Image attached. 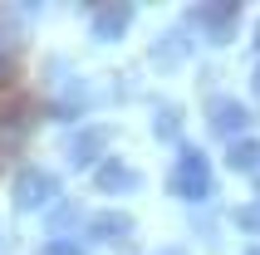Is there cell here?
I'll return each mask as SVG.
<instances>
[{
    "instance_id": "9a60e30c",
    "label": "cell",
    "mask_w": 260,
    "mask_h": 255,
    "mask_svg": "<svg viewBox=\"0 0 260 255\" xmlns=\"http://www.w3.org/2000/svg\"><path fill=\"white\" fill-rule=\"evenodd\" d=\"M255 93H260V69H255Z\"/></svg>"
},
{
    "instance_id": "8992f818",
    "label": "cell",
    "mask_w": 260,
    "mask_h": 255,
    "mask_svg": "<svg viewBox=\"0 0 260 255\" xmlns=\"http://www.w3.org/2000/svg\"><path fill=\"white\" fill-rule=\"evenodd\" d=\"M133 25V5H93V35L99 40H123Z\"/></svg>"
},
{
    "instance_id": "2e32d148",
    "label": "cell",
    "mask_w": 260,
    "mask_h": 255,
    "mask_svg": "<svg viewBox=\"0 0 260 255\" xmlns=\"http://www.w3.org/2000/svg\"><path fill=\"white\" fill-rule=\"evenodd\" d=\"M255 49H260V29H255Z\"/></svg>"
},
{
    "instance_id": "3957f363",
    "label": "cell",
    "mask_w": 260,
    "mask_h": 255,
    "mask_svg": "<svg viewBox=\"0 0 260 255\" xmlns=\"http://www.w3.org/2000/svg\"><path fill=\"white\" fill-rule=\"evenodd\" d=\"M93 182H99V192H113V197H128V192H138V172L128 167V162H118V157H108V162H99L93 167Z\"/></svg>"
},
{
    "instance_id": "7c38bea8",
    "label": "cell",
    "mask_w": 260,
    "mask_h": 255,
    "mask_svg": "<svg viewBox=\"0 0 260 255\" xmlns=\"http://www.w3.org/2000/svg\"><path fill=\"white\" fill-rule=\"evenodd\" d=\"M44 255H84V245H74V241H49V245H44Z\"/></svg>"
},
{
    "instance_id": "5b68a950",
    "label": "cell",
    "mask_w": 260,
    "mask_h": 255,
    "mask_svg": "<svg viewBox=\"0 0 260 255\" xmlns=\"http://www.w3.org/2000/svg\"><path fill=\"white\" fill-rule=\"evenodd\" d=\"M250 128V108L236 99H216L211 103V133H221V138H236V133H246Z\"/></svg>"
},
{
    "instance_id": "52a82bcc",
    "label": "cell",
    "mask_w": 260,
    "mask_h": 255,
    "mask_svg": "<svg viewBox=\"0 0 260 255\" xmlns=\"http://www.w3.org/2000/svg\"><path fill=\"white\" fill-rule=\"evenodd\" d=\"M103 142H108V133H103V128H88V133H79V138H74L69 157L79 162V167H88V162L99 157V147H103Z\"/></svg>"
},
{
    "instance_id": "5bb4252c",
    "label": "cell",
    "mask_w": 260,
    "mask_h": 255,
    "mask_svg": "<svg viewBox=\"0 0 260 255\" xmlns=\"http://www.w3.org/2000/svg\"><path fill=\"white\" fill-rule=\"evenodd\" d=\"M157 255H182V250H172V245H167V250H157Z\"/></svg>"
},
{
    "instance_id": "30bf717a",
    "label": "cell",
    "mask_w": 260,
    "mask_h": 255,
    "mask_svg": "<svg viewBox=\"0 0 260 255\" xmlns=\"http://www.w3.org/2000/svg\"><path fill=\"white\" fill-rule=\"evenodd\" d=\"M236 226H246V231H260V201H255V206H241V211H236Z\"/></svg>"
},
{
    "instance_id": "9c48e42d",
    "label": "cell",
    "mask_w": 260,
    "mask_h": 255,
    "mask_svg": "<svg viewBox=\"0 0 260 255\" xmlns=\"http://www.w3.org/2000/svg\"><path fill=\"white\" fill-rule=\"evenodd\" d=\"M128 226H133L128 216L108 211V216H99V221H93V236H99V241H118V236H123V231H128Z\"/></svg>"
},
{
    "instance_id": "6da1fadb",
    "label": "cell",
    "mask_w": 260,
    "mask_h": 255,
    "mask_svg": "<svg viewBox=\"0 0 260 255\" xmlns=\"http://www.w3.org/2000/svg\"><path fill=\"white\" fill-rule=\"evenodd\" d=\"M172 192L187 197V201H202L211 192V167H206V157L197 147H182V157H177V167H172Z\"/></svg>"
},
{
    "instance_id": "8fae6325",
    "label": "cell",
    "mask_w": 260,
    "mask_h": 255,
    "mask_svg": "<svg viewBox=\"0 0 260 255\" xmlns=\"http://www.w3.org/2000/svg\"><path fill=\"white\" fill-rule=\"evenodd\" d=\"M177 123H182V118H177L172 108H157V133H162V138H172V133H177Z\"/></svg>"
},
{
    "instance_id": "ba28073f",
    "label": "cell",
    "mask_w": 260,
    "mask_h": 255,
    "mask_svg": "<svg viewBox=\"0 0 260 255\" xmlns=\"http://www.w3.org/2000/svg\"><path fill=\"white\" fill-rule=\"evenodd\" d=\"M226 167H236V172H255V167H260V142L236 138V142H231V152H226Z\"/></svg>"
},
{
    "instance_id": "7a4b0ae2",
    "label": "cell",
    "mask_w": 260,
    "mask_h": 255,
    "mask_svg": "<svg viewBox=\"0 0 260 255\" xmlns=\"http://www.w3.org/2000/svg\"><path fill=\"white\" fill-rule=\"evenodd\" d=\"M59 197V177L44 167H20V177H15V206L20 211H35V206H44V201Z\"/></svg>"
},
{
    "instance_id": "4fadbf2b",
    "label": "cell",
    "mask_w": 260,
    "mask_h": 255,
    "mask_svg": "<svg viewBox=\"0 0 260 255\" xmlns=\"http://www.w3.org/2000/svg\"><path fill=\"white\" fill-rule=\"evenodd\" d=\"M74 216H79V211H74V206H59V211H54V231H59V226H69Z\"/></svg>"
},
{
    "instance_id": "277c9868",
    "label": "cell",
    "mask_w": 260,
    "mask_h": 255,
    "mask_svg": "<svg viewBox=\"0 0 260 255\" xmlns=\"http://www.w3.org/2000/svg\"><path fill=\"white\" fill-rule=\"evenodd\" d=\"M197 20H202V29H206L211 44H226L231 29H236V20H241V5H197Z\"/></svg>"
}]
</instances>
